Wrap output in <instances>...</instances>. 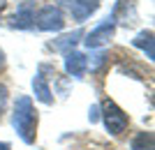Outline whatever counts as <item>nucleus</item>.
<instances>
[{
    "instance_id": "obj_1",
    "label": "nucleus",
    "mask_w": 155,
    "mask_h": 150,
    "mask_svg": "<svg viewBox=\"0 0 155 150\" xmlns=\"http://www.w3.org/2000/svg\"><path fill=\"white\" fill-rule=\"evenodd\" d=\"M12 125L19 132V136L26 143H35V129H37V111L32 106L30 97H19L16 106H14V116H12Z\"/></svg>"
},
{
    "instance_id": "obj_2",
    "label": "nucleus",
    "mask_w": 155,
    "mask_h": 150,
    "mask_svg": "<svg viewBox=\"0 0 155 150\" xmlns=\"http://www.w3.org/2000/svg\"><path fill=\"white\" fill-rule=\"evenodd\" d=\"M102 118H104V125H107V129H109V134H114V136H118V134H123L125 127H127V116H125L123 109H118L111 99H107L102 104Z\"/></svg>"
},
{
    "instance_id": "obj_3",
    "label": "nucleus",
    "mask_w": 155,
    "mask_h": 150,
    "mask_svg": "<svg viewBox=\"0 0 155 150\" xmlns=\"http://www.w3.org/2000/svg\"><path fill=\"white\" fill-rule=\"evenodd\" d=\"M35 23H37L39 30H60V28L65 26V21H63V12H60L58 7H53V5H46L42 7L37 12V16H35Z\"/></svg>"
},
{
    "instance_id": "obj_4",
    "label": "nucleus",
    "mask_w": 155,
    "mask_h": 150,
    "mask_svg": "<svg viewBox=\"0 0 155 150\" xmlns=\"http://www.w3.org/2000/svg\"><path fill=\"white\" fill-rule=\"evenodd\" d=\"M111 37H114V21L107 19V23H102L100 28H95L93 33L86 35V46L88 49H97V46L107 44Z\"/></svg>"
},
{
    "instance_id": "obj_5",
    "label": "nucleus",
    "mask_w": 155,
    "mask_h": 150,
    "mask_svg": "<svg viewBox=\"0 0 155 150\" xmlns=\"http://www.w3.org/2000/svg\"><path fill=\"white\" fill-rule=\"evenodd\" d=\"M65 5L70 7L72 16H74L77 21L88 19V16H91V14L97 9V2H95V0H67Z\"/></svg>"
},
{
    "instance_id": "obj_6",
    "label": "nucleus",
    "mask_w": 155,
    "mask_h": 150,
    "mask_svg": "<svg viewBox=\"0 0 155 150\" xmlns=\"http://www.w3.org/2000/svg\"><path fill=\"white\" fill-rule=\"evenodd\" d=\"M86 67H88V62H86L84 53H77V51L67 53V58H65V69H67L72 76H81V74L86 72Z\"/></svg>"
},
{
    "instance_id": "obj_7",
    "label": "nucleus",
    "mask_w": 155,
    "mask_h": 150,
    "mask_svg": "<svg viewBox=\"0 0 155 150\" xmlns=\"http://www.w3.org/2000/svg\"><path fill=\"white\" fill-rule=\"evenodd\" d=\"M32 90H35V97H37L39 102H44V104H51V102H53L51 88H49V83L44 81L42 74H37V76L32 78Z\"/></svg>"
},
{
    "instance_id": "obj_8",
    "label": "nucleus",
    "mask_w": 155,
    "mask_h": 150,
    "mask_svg": "<svg viewBox=\"0 0 155 150\" xmlns=\"http://www.w3.org/2000/svg\"><path fill=\"white\" fill-rule=\"evenodd\" d=\"M32 19H35L32 7H30V5H23L19 12L12 16V26H16V28H28V26L32 23Z\"/></svg>"
},
{
    "instance_id": "obj_9",
    "label": "nucleus",
    "mask_w": 155,
    "mask_h": 150,
    "mask_svg": "<svg viewBox=\"0 0 155 150\" xmlns=\"http://www.w3.org/2000/svg\"><path fill=\"white\" fill-rule=\"evenodd\" d=\"M132 150H153V134L150 132H139L132 139Z\"/></svg>"
},
{
    "instance_id": "obj_10",
    "label": "nucleus",
    "mask_w": 155,
    "mask_h": 150,
    "mask_svg": "<svg viewBox=\"0 0 155 150\" xmlns=\"http://www.w3.org/2000/svg\"><path fill=\"white\" fill-rule=\"evenodd\" d=\"M134 46H141V49H148V58L153 60V33L150 30H143V33H139L137 35V39H134Z\"/></svg>"
},
{
    "instance_id": "obj_11",
    "label": "nucleus",
    "mask_w": 155,
    "mask_h": 150,
    "mask_svg": "<svg viewBox=\"0 0 155 150\" xmlns=\"http://www.w3.org/2000/svg\"><path fill=\"white\" fill-rule=\"evenodd\" d=\"M77 37H81V30H77V33H72V35H65L63 37V42H58V49H65V46H70V44H74L77 42Z\"/></svg>"
},
{
    "instance_id": "obj_12",
    "label": "nucleus",
    "mask_w": 155,
    "mask_h": 150,
    "mask_svg": "<svg viewBox=\"0 0 155 150\" xmlns=\"http://www.w3.org/2000/svg\"><path fill=\"white\" fill-rule=\"evenodd\" d=\"M5 106H7V88L0 83V116H2V111H5Z\"/></svg>"
},
{
    "instance_id": "obj_13",
    "label": "nucleus",
    "mask_w": 155,
    "mask_h": 150,
    "mask_svg": "<svg viewBox=\"0 0 155 150\" xmlns=\"http://www.w3.org/2000/svg\"><path fill=\"white\" fill-rule=\"evenodd\" d=\"M97 111H100L97 106H93V109H91V123H95V120H97Z\"/></svg>"
},
{
    "instance_id": "obj_14",
    "label": "nucleus",
    "mask_w": 155,
    "mask_h": 150,
    "mask_svg": "<svg viewBox=\"0 0 155 150\" xmlns=\"http://www.w3.org/2000/svg\"><path fill=\"white\" fill-rule=\"evenodd\" d=\"M2 69H5V51L0 49V72H2Z\"/></svg>"
},
{
    "instance_id": "obj_15",
    "label": "nucleus",
    "mask_w": 155,
    "mask_h": 150,
    "mask_svg": "<svg viewBox=\"0 0 155 150\" xmlns=\"http://www.w3.org/2000/svg\"><path fill=\"white\" fill-rule=\"evenodd\" d=\"M0 150H9V143H5V141H0Z\"/></svg>"
}]
</instances>
